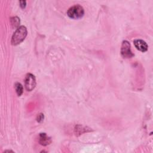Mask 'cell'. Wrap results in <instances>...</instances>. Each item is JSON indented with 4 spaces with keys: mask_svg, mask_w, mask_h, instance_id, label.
I'll return each mask as SVG.
<instances>
[{
    "mask_svg": "<svg viewBox=\"0 0 153 153\" xmlns=\"http://www.w3.org/2000/svg\"><path fill=\"white\" fill-rule=\"evenodd\" d=\"M27 29L24 26H21L16 29L11 38V44L16 45L21 43L27 36Z\"/></svg>",
    "mask_w": 153,
    "mask_h": 153,
    "instance_id": "cell-1",
    "label": "cell"
},
{
    "mask_svg": "<svg viewBox=\"0 0 153 153\" xmlns=\"http://www.w3.org/2000/svg\"><path fill=\"white\" fill-rule=\"evenodd\" d=\"M44 120V114H39L38 115L37 118H36V120L38 122L41 123Z\"/></svg>",
    "mask_w": 153,
    "mask_h": 153,
    "instance_id": "cell-9",
    "label": "cell"
},
{
    "mask_svg": "<svg viewBox=\"0 0 153 153\" xmlns=\"http://www.w3.org/2000/svg\"><path fill=\"white\" fill-rule=\"evenodd\" d=\"M20 3V6L22 8H25L26 5V2L25 1H19Z\"/></svg>",
    "mask_w": 153,
    "mask_h": 153,
    "instance_id": "cell-10",
    "label": "cell"
},
{
    "mask_svg": "<svg viewBox=\"0 0 153 153\" xmlns=\"http://www.w3.org/2000/svg\"><path fill=\"white\" fill-rule=\"evenodd\" d=\"M38 141H39V143L43 146H47L51 142V137L48 136L47 134L45 133H42L39 134Z\"/></svg>",
    "mask_w": 153,
    "mask_h": 153,
    "instance_id": "cell-6",
    "label": "cell"
},
{
    "mask_svg": "<svg viewBox=\"0 0 153 153\" xmlns=\"http://www.w3.org/2000/svg\"><path fill=\"white\" fill-rule=\"evenodd\" d=\"M36 85V79L35 76L32 74H27L25 80V86L27 91H30L34 89Z\"/></svg>",
    "mask_w": 153,
    "mask_h": 153,
    "instance_id": "cell-3",
    "label": "cell"
},
{
    "mask_svg": "<svg viewBox=\"0 0 153 153\" xmlns=\"http://www.w3.org/2000/svg\"><path fill=\"white\" fill-rule=\"evenodd\" d=\"M135 47L142 52H145L148 50V45L145 41L142 39H136L133 41Z\"/></svg>",
    "mask_w": 153,
    "mask_h": 153,
    "instance_id": "cell-5",
    "label": "cell"
},
{
    "mask_svg": "<svg viewBox=\"0 0 153 153\" xmlns=\"http://www.w3.org/2000/svg\"><path fill=\"white\" fill-rule=\"evenodd\" d=\"M14 88H15L17 94L19 96H21L22 94L23 91V88L22 85L19 82H16L14 85Z\"/></svg>",
    "mask_w": 153,
    "mask_h": 153,
    "instance_id": "cell-7",
    "label": "cell"
},
{
    "mask_svg": "<svg viewBox=\"0 0 153 153\" xmlns=\"http://www.w3.org/2000/svg\"><path fill=\"white\" fill-rule=\"evenodd\" d=\"M84 14V10L82 7L79 5H75L70 7L68 11V16L73 19H78L81 18Z\"/></svg>",
    "mask_w": 153,
    "mask_h": 153,
    "instance_id": "cell-2",
    "label": "cell"
},
{
    "mask_svg": "<svg viewBox=\"0 0 153 153\" xmlns=\"http://www.w3.org/2000/svg\"><path fill=\"white\" fill-rule=\"evenodd\" d=\"M11 23L13 27H19L20 25V19L17 17H12L11 19Z\"/></svg>",
    "mask_w": 153,
    "mask_h": 153,
    "instance_id": "cell-8",
    "label": "cell"
},
{
    "mask_svg": "<svg viewBox=\"0 0 153 153\" xmlns=\"http://www.w3.org/2000/svg\"><path fill=\"white\" fill-rule=\"evenodd\" d=\"M121 54L124 58H131L134 56L130 49V44L127 41H123L121 48Z\"/></svg>",
    "mask_w": 153,
    "mask_h": 153,
    "instance_id": "cell-4",
    "label": "cell"
}]
</instances>
